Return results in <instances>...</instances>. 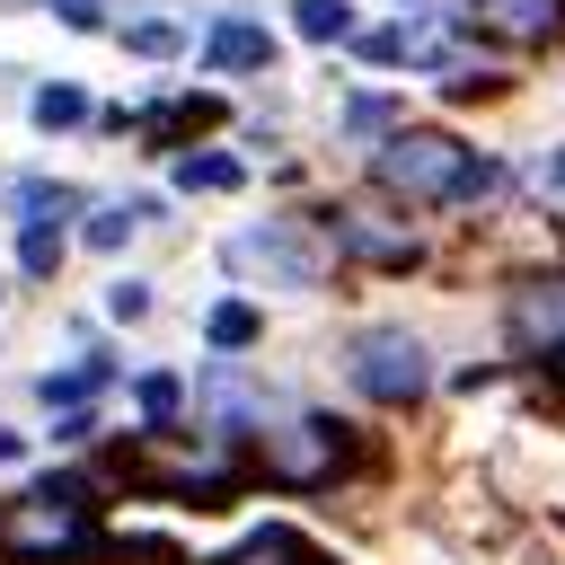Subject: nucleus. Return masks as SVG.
<instances>
[{"instance_id": "5701e85b", "label": "nucleus", "mask_w": 565, "mask_h": 565, "mask_svg": "<svg viewBox=\"0 0 565 565\" xmlns=\"http://www.w3.org/2000/svg\"><path fill=\"white\" fill-rule=\"evenodd\" d=\"M106 309H115V318H141V309H150V291H141V282H115V291H106Z\"/></svg>"}, {"instance_id": "1a4fd4ad", "label": "nucleus", "mask_w": 565, "mask_h": 565, "mask_svg": "<svg viewBox=\"0 0 565 565\" xmlns=\"http://www.w3.org/2000/svg\"><path fill=\"white\" fill-rule=\"evenodd\" d=\"M62 212H79L71 185H53V177H18V185H9V221H18V230H62Z\"/></svg>"}, {"instance_id": "f8f14e48", "label": "nucleus", "mask_w": 565, "mask_h": 565, "mask_svg": "<svg viewBox=\"0 0 565 565\" xmlns=\"http://www.w3.org/2000/svg\"><path fill=\"white\" fill-rule=\"evenodd\" d=\"M291 26L309 44H335V35H353V0H291Z\"/></svg>"}, {"instance_id": "aec40b11", "label": "nucleus", "mask_w": 565, "mask_h": 565, "mask_svg": "<svg viewBox=\"0 0 565 565\" xmlns=\"http://www.w3.org/2000/svg\"><path fill=\"white\" fill-rule=\"evenodd\" d=\"M18 265L26 274H53L62 265V230H18Z\"/></svg>"}, {"instance_id": "393cba45", "label": "nucleus", "mask_w": 565, "mask_h": 565, "mask_svg": "<svg viewBox=\"0 0 565 565\" xmlns=\"http://www.w3.org/2000/svg\"><path fill=\"white\" fill-rule=\"evenodd\" d=\"M9 459H18V433H9V424H0V468H9Z\"/></svg>"}, {"instance_id": "9b49d317", "label": "nucleus", "mask_w": 565, "mask_h": 565, "mask_svg": "<svg viewBox=\"0 0 565 565\" xmlns=\"http://www.w3.org/2000/svg\"><path fill=\"white\" fill-rule=\"evenodd\" d=\"M344 247H362V256H380V265H415V238H406V230H380V221H362V212H344Z\"/></svg>"}, {"instance_id": "412c9836", "label": "nucleus", "mask_w": 565, "mask_h": 565, "mask_svg": "<svg viewBox=\"0 0 565 565\" xmlns=\"http://www.w3.org/2000/svg\"><path fill=\"white\" fill-rule=\"evenodd\" d=\"M177 406H185V388H177L168 371H150V380H141V415H150V424H177Z\"/></svg>"}, {"instance_id": "b1692460", "label": "nucleus", "mask_w": 565, "mask_h": 565, "mask_svg": "<svg viewBox=\"0 0 565 565\" xmlns=\"http://www.w3.org/2000/svg\"><path fill=\"white\" fill-rule=\"evenodd\" d=\"M53 18L62 26H97V0H53Z\"/></svg>"}, {"instance_id": "4468645a", "label": "nucleus", "mask_w": 565, "mask_h": 565, "mask_svg": "<svg viewBox=\"0 0 565 565\" xmlns=\"http://www.w3.org/2000/svg\"><path fill=\"white\" fill-rule=\"evenodd\" d=\"M97 388H106V362L88 353V362H71V371L44 380V406H79V397H97Z\"/></svg>"}, {"instance_id": "39448f33", "label": "nucleus", "mask_w": 565, "mask_h": 565, "mask_svg": "<svg viewBox=\"0 0 565 565\" xmlns=\"http://www.w3.org/2000/svg\"><path fill=\"white\" fill-rule=\"evenodd\" d=\"M503 318H512V344H521L547 380H565V274H530V282H512Z\"/></svg>"}, {"instance_id": "6ab92c4d", "label": "nucleus", "mask_w": 565, "mask_h": 565, "mask_svg": "<svg viewBox=\"0 0 565 565\" xmlns=\"http://www.w3.org/2000/svg\"><path fill=\"white\" fill-rule=\"evenodd\" d=\"M124 44H132V53H150V62H168V53L185 44V35H177L168 18H141V26H124Z\"/></svg>"}, {"instance_id": "9d476101", "label": "nucleus", "mask_w": 565, "mask_h": 565, "mask_svg": "<svg viewBox=\"0 0 565 565\" xmlns=\"http://www.w3.org/2000/svg\"><path fill=\"white\" fill-rule=\"evenodd\" d=\"M238 177H247V168H238L230 150H185V159H177V185H185V194H230Z\"/></svg>"}, {"instance_id": "7ed1b4c3", "label": "nucleus", "mask_w": 565, "mask_h": 565, "mask_svg": "<svg viewBox=\"0 0 565 565\" xmlns=\"http://www.w3.org/2000/svg\"><path fill=\"white\" fill-rule=\"evenodd\" d=\"M230 274H247V282H327V247L300 230V221H256V230H238L230 247Z\"/></svg>"}, {"instance_id": "4be33fe9", "label": "nucleus", "mask_w": 565, "mask_h": 565, "mask_svg": "<svg viewBox=\"0 0 565 565\" xmlns=\"http://www.w3.org/2000/svg\"><path fill=\"white\" fill-rule=\"evenodd\" d=\"M124 238H132V212H97L88 221V247H124Z\"/></svg>"}, {"instance_id": "0eeeda50", "label": "nucleus", "mask_w": 565, "mask_h": 565, "mask_svg": "<svg viewBox=\"0 0 565 565\" xmlns=\"http://www.w3.org/2000/svg\"><path fill=\"white\" fill-rule=\"evenodd\" d=\"M477 18H486L503 44H547V35H565V0H477Z\"/></svg>"}, {"instance_id": "f3484780", "label": "nucleus", "mask_w": 565, "mask_h": 565, "mask_svg": "<svg viewBox=\"0 0 565 565\" xmlns=\"http://www.w3.org/2000/svg\"><path fill=\"white\" fill-rule=\"evenodd\" d=\"M203 124H221V106H212V97H177V106H159V115H150V132H203Z\"/></svg>"}, {"instance_id": "f03ea898", "label": "nucleus", "mask_w": 565, "mask_h": 565, "mask_svg": "<svg viewBox=\"0 0 565 565\" xmlns=\"http://www.w3.org/2000/svg\"><path fill=\"white\" fill-rule=\"evenodd\" d=\"M503 168L494 159H477L459 132H388L380 141V185L388 194H415V203H468V194H486Z\"/></svg>"}, {"instance_id": "a211bd4d", "label": "nucleus", "mask_w": 565, "mask_h": 565, "mask_svg": "<svg viewBox=\"0 0 565 565\" xmlns=\"http://www.w3.org/2000/svg\"><path fill=\"white\" fill-rule=\"evenodd\" d=\"M344 132H362V141L371 132H397V106L388 97H344Z\"/></svg>"}, {"instance_id": "f257e3e1", "label": "nucleus", "mask_w": 565, "mask_h": 565, "mask_svg": "<svg viewBox=\"0 0 565 565\" xmlns=\"http://www.w3.org/2000/svg\"><path fill=\"white\" fill-rule=\"evenodd\" d=\"M106 530H97V494L79 486V477H44L35 494H18L9 512H0V556L9 565H71V556H88Z\"/></svg>"}, {"instance_id": "ddd939ff", "label": "nucleus", "mask_w": 565, "mask_h": 565, "mask_svg": "<svg viewBox=\"0 0 565 565\" xmlns=\"http://www.w3.org/2000/svg\"><path fill=\"white\" fill-rule=\"evenodd\" d=\"M35 124H44V132H71V124H88V97H79L71 79H53V88H35Z\"/></svg>"}, {"instance_id": "2eb2a0df", "label": "nucleus", "mask_w": 565, "mask_h": 565, "mask_svg": "<svg viewBox=\"0 0 565 565\" xmlns=\"http://www.w3.org/2000/svg\"><path fill=\"white\" fill-rule=\"evenodd\" d=\"M203 335H212L221 353H230V344H256V309H247V300H221V309L203 318Z\"/></svg>"}, {"instance_id": "423d86ee", "label": "nucleus", "mask_w": 565, "mask_h": 565, "mask_svg": "<svg viewBox=\"0 0 565 565\" xmlns=\"http://www.w3.org/2000/svg\"><path fill=\"white\" fill-rule=\"evenodd\" d=\"M265 468H274L282 486H318V477H335V468H344V433H335V415H300V424H282L274 450H265Z\"/></svg>"}, {"instance_id": "dca6fc26", "label": "nucleus", "mask_w": 565, "mask_h": 565, "mask_svg": "<svg viewBox=\"0 0 565 565\" xmlns=\"http://www.w3.org/2000/svg\"><path fill=\"white\" fill-rule=\"evenodd\" d=\"M353 53H362V62H415V35H406V26H362Z\"/></svg>"}, {"instance_id": "6e6552de", "label": "nucleus", "mask_w": 565, "mask_h": 565, "mask_svg": "<svg viewBox=\"0 0 565 565\" xmlns=\"http://www.w3.org/2000/svg\"><path fill=\"white\" fill-rule=\"evenodd\" d=\"M203 62H212V71H265V62H274V35H265L256 18H221V26L203 35Z\"/></svg>"}, {"instance_id": "20e7f679", "label": "nucleus", "mask_w": 565, "mask_h": 565, "mask_svg": "<svg viewBox=\"0 0 565 565\" xmlns=\"http://www.w3.org/2000/svg\"><path fill=\"white\" fill-rule=\"evenodd\" d=\"M424 380H433V362H424V344H415L406 327H371V335H353V388H362L371 406H415Z\"/></svg>"}]
</instances>
